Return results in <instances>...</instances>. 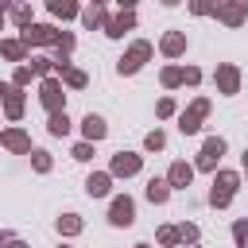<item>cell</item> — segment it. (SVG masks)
I'll list each match as a JSON object with an SVG mask.
<instances>
[{"instance_id": "cell-1", "label": "cell", "mask_w": 248, "mask_h": 248, "mask_svg": "<svg viewBox=\"0 0 248 248\" xmlns=\"http://www.w3.org/2000/svg\"><path fill=\"white\" fill-rule=\"evenodd\" d=\"M236 186H240V174H236V170H221V174L213 178V190H209V202H213L217 209H225V205L232 202V194H236Z\"/></svg>"}, {"instance_id": "cell-2", "label": "cell", "mask_w": 248, "mask_h": 248, "mask_svg": "<svg viewBox=\"0 0 248 248\" xmlns=\"http://www.w3.org/2000/svg\"><path fill=\"white\" fill-rule=\"evenodd\" d=\"M205 112H209V101H205V97H198V101L178 116V128H182L186 136H190V132H198V128H202V120H205Z\"/></svg>"}, {"instance_id": "cell-3", "label": "cell", "mask_w": 248, "mask_h": 248, "mask_svg": "<svg viewBox=\"0 0 248 248\" xmlns=\"http://www.w3.org/2000/svg\"><path fill=\"white\" fill-rule=\"evenodd\" d=\"M108 221H112L116 229H128V225L136 221V202H132V198H124V194H120V198H112V209H108Z\"/></svg>"}, {"instance_id": "cell-4", "label": "cell", "mask_w": 248, "mask_h": 248, "mask_svg": "<svg viewBox=\"0 0 248 248\" xmlns=\"http://www.w3.org/2000/svg\"><path fill=\"white\" fill-rule=\"evenodd\" d=\"M221 155H225V140H221V136H209V140L202 143V155H198V170H213Z\"/></svg>"}, {"instance_id": "cell-5", "label": "cell", "mask_w": 248, "mask_h": 248, "mask_svg": "<svg viewBox=\"0 0 248 248\" xmlns=\"http://www.w3.org/2000/svg\"><path fill=\"white\" fill-rule=\"evenodd\" d=\"M147 58H151V43H132V50L120 58V74H136Z\"/></svg>"}, {"instance_id": "cell-6", "label": "cell", "mask_w": 248, "mask_h": 248, "mask_svg": "<svg viewBox=\"0 0 248 248\" xmlns=\"http://www.w3.org/2000/svg\"><path fill=\"white\" fill-rule=\"evenodd\" d=\"M23 43H27V46H39V43H62V35H58L54 27H46V23H31V27L23 31Z\"/></svg>"}, {"instance_id": "cell-7", "label": "cell", "mask_w": 248, "mask_h": 248, "mask_svg": "<svg viewBox=\"0 0 248 248\" xmlns=\"http://www.w3.org/2000/svg\"><path fill=\"white\" fill-rule=\"evenodd\" d=\"M213 16L225 19L229 27H236L240 19H248V0H240V4H213Z\"/></svg>"}, {"instance_id": "cell-8", "label": "cell", "mask_w": 248, "mask_h": 248, "mask_svg": "<svg viewBox=\"0 0 248 248\" xmlns=\"http://www.w3.org/2000/svg\"><path fill=\"white\" fill-rule=\"evenodd\" d=\"M39 101L50 108V116H54V112H66V108H62V85H58L54 78H46V81H43V93H39Z\"/></svg>"}, {"instance_id": "cell-9", "label": "cell", "mask_w": 248, "mask_h": 248, "mask_svg": "<svg viewBox=\"0 0 248 248\" xmlns=\"http://www.w3.org/2000/svg\"><path fill=\"white\" fill-rule=\"evenodd\" d=\"M140 167H143V159H140V155H132V151H120V155H112V174H120V178H128V174H140Z\"/></svg>"}, {"instance_id": "cell-10", "label": "cell", "mask_w": 248, "mask_h": 248, "mask_svg": "<svg viewBox=\"0 0 248 248\" xmlns=\"http://www.w3.org/2000/svg\"><path fill=\"white\" fill-rule=\"evenodd\" d=\"M190 178H194V167L190 163H170V170H167V186L170 190H186Z\"/></svg>"}, {"instance_id": "cell-11", "label": "cell", "mask_w": 248, "mask_h": 248, "mask_svg": "<svg viewBox=\"0 0 248 248\" xmlns=\"http://www.w3.org/2000/svg\"><path fill=\"white\" fill-rule=\"evenodd\" d=\"M217 89H221V93H236V89H240V70L229 66V62L217 66Z\"/></svg>"}, {"instance_id": "cell-12", "label": "cell", "mask_w": 248, "mask_h": 248, "mask_svg": "<svg viewBox=\"0 0 248 248\" xmlns=\"http://www.w3.org/2000/svg\"><path fill=\"white\" fill-rule=\"evenodd\" d=\"M0 143H4L8 151H31V136H27L23 128H12V132H4V136H0Z\"/></svg>"}, {"instance_id": "cell-13", "label": "cell", "mask_w": 248, "mask_h": 248, "mask_svg": "<svg viewBox=\"0 0 248 248\" xmlns=\"http://www.w3.org/2000/svg\"><path fill=\"white\" fill-rule=\"evenodd\" d=\"M81 132H85V143H97V140H105V132H108V128H105V120H101V116H93V112H89V116L81 120Z\"/></svg>"}, {"instance_id": "cell-14", "label": "cell", "mask_w": 248, "mask_h": 248, "mask_svg": "<svg viewBox=\"0 0 248 248\" xmlns=\"http://www.w3.org/2000/svg\"><path fill=\"white\" fill-rule=\"evenodd\" d=\"M108 182H112V174H105V170H93V174L85 178V190H89V198H105V194H108Z\"/></svg>"}, {"instance_id": "cell-15", "label": "cell", "mask_w": 248, "mask_h": 248, "mask_svg": "<svg viewBox=\"0 0 248 248\" xmlns=\"http://www.w3.org/2000/svg\"><path fill=\"white\" fill-rule=\"evenodd\" d=\"M132 23H136V16H132V12H120L116 19H108V23H105V35H112V39H120V35H124V31H128Z\"/></svg>"}, {"instance_id": "cell-16", "label": "cell", "mask_w": 248, "mask_h": 248, "mask_svg": "<svg viewBox=\"0 0 248 248\" xmlns=\"http://www.w3.org/2000/svg\"><path fill=\"white\" fill-rule=\"evenodd\" d=\"M4 112H8L12 120H19V116H23V93H19L16 85H12V89H8V97H4Z\"/></svg>"}, {"instance_id": "cell-17", "label": "cell", "mask_w": 248, "mask_h": 248, "mask_svg": "<svg viewBox=\"0 0 248 248\" xmlns=\"http://www.w3.org/2000/svg\"><path fill=\"white\" fill-rule=\"evenodd\" d=\"M167 198H170V186H167V178H151V182H147V202L163 205Z\"/></svg>"}, {"instance_id": "cell-18", "label": "cell", "mask_w": 248, "mask_h": 248, "mask_svg": "<svg viewBox=\"0 0 248 248\" xmlns=\"http://www.w3.org/2000/svg\"><path fill=\"white\" fill-rule=\"evenodd\" d=\"M0 54L12 58V62H19V58L27 54V43H23V39H4V43H0Z\"/></svg>"}, {"instance_id": "cell-19", "label": "cell", "mask_w": 248, "mask_h": 248, "mask_svg": "<svg viewBox=\"0 0 248 248\" xmlns=\"http://www.w3.org/2000/svg\"><path fill=\"white\" fill-rule=\"evenodd\" d=\"M186 50V35H178V31H170V35H163V54H182Z\"/></svg>"}, {"instance_id": "cell-20", "label": "cell", "mask_w": 248, "mask_h": 248, "mask_svg": "<svg viewBox=\"0 0 248 248\" xmlns=\"http://www.w3.org/2000/svg\"><path fill=\"white\" fill-rule=\"evenodd\" d=\"M58 232H62V236H78V232H81V217H78V213L58 217Z\"/></svg>"}, {"instance_id": "cell-21", "label": "cell", "mask_w": 248, "mask_h": 248, "mask_svg": "<svg viewBox=\"0 0 248 248\" xmlns=\"http://www.w3.org/2000/svg\"><path fill=\"white\" fill-rule=\"evenodd\" d=\"M50 12H54L58 19H70V16H78V4H70V0H50Z\"/></svg>"}, {"instance_id": "cell-22", "label": "cell", "mask_w": 248, "mask_h": 248, "mask_svg": "<svg viewBox=\"0 0 248 248\" xmlns=\"http://www.w3.org/2000/svg\"><path fill=\"white\" fill-rule=\"evenodd\" d=\"M81 19H85V27H97V23H105V4H93V8H85V12H81Z\"/></svg>"}, {"instance_id": "cell-23", "label": "cell", "mask_w": 248, "mask_h": 248, "mask_svg": "<svg viewBox=\"0 0 248 248\" xmlns=\"http://www.w3.org/2000/svg\"><path fill=\"white\" fill-rule=\"evenodd\" d=\"M46 128H50V136H66V132H70V116H66V112H54Z\"/></svg>"}, {"instance_id": "cell-24", "label": "cell", "mask_w": 248, "mask_h": 248, "mask_svg": "<svg viewBox=\"0 0 248 248\" xmlns=\"http://www.w3.org/2000/svg\"><path fill=\"white\" fill-rule=\"evenodd\" d=\"M12 19L27 31V27H31V8H27V4H16V8H12Z\"/></svg>"}, {"instance_id": "cell-25", "label": "cell", "mask_w": 248, "mask_h": 248, "mask_svg": "<svg viewBox=\"0 0 248 248\" xmlns=\"http://www.w3.org/2000/svg\"><path fill=\"white\" fill-rule=\"evenodd\" d=\"M62 78H66V85H74V89H81V85L89 81V78H85V70H70V66H66V74H62Z\"/></svg>"}, {"instance_id": "cell-26", "label": "cell", "mask_w": 248, "mask_h": 248, "mask_svg": "<svg viewBox=\"0 0 248 248\" xmlns=\"http://www.w3.org/2000/svg\"><path fill=\"white\" fill-rule=\"evenodd\" d=\"M163 143H167V136H163L159 128H155V132H147V140H143V147H147V151H163Z\"/></svg>"}, {"instance_id": "cell-27", "label": "cell", "mask_w": 248, "mask_h": 248, "mask_svg": "<svg viewBox=\"0 0 248 248\" xmlns=\"http://www.w3.org/2000/svg\"><path fill=\"white\" fill-rule=\"evenodd\" d=\"M31 163H35V170H39V174H46V170H50V155H46V151H31Z\"/></svg>"}, {"instance_id": "cell-28", "label": "cell", "mask_w": 248, "mask_h": 248, "mask_svg": "<svg viewBox=\"0 0 248 248\" xmlns=\"http://www.w3.org/2000/svg\"><path fill=\"white\" fill-rule=\"evenodd\" d=\"M178 81H182V70H174V66H170V70H163V85H167V89H174Z\"/></svg>"}, {"instance_id": "cell-29", "label": "cell", "mask_w": 248, "mask_h": 248, "mask_svg": "<svg viewBox=\"0 0 248 248\" xmlns=\"http://www.w3.org/2000/svg\"><path fill=\"white\" fill-rule=\"evenodd\" d=\"M198 236H202V232H198L194 225H182V229H178V240H186V244H198Z\"/></svg>"}, {"instance_id": "cell-30", "label": "cell", "mask_w": 248, "mask_h": 248, "mask_svg": "<svg viewBox=\"0 0 248 248\" xmlns=\"http://www.w3.org/2000/svg\"><path fill=\"white\" fill-rule=\"evenodd\" d=\"M74 159H81V163L93 159V143H78V147H74Z\"/></svg>"}, {"instance_id": "cell-31", "label": "cell", "mask_w": 248, "mask_h": 248, "mask_svg": "<svg viewBox=\"0 0 248 248\" xmlns=\"http://www.w3.org/2000/svg\"><path fill=\"white\" fill-rule=\"evenodd\" d=\"M232 236H236V244H244L248 240V221H236L232 225Z\"/></svg>"}, {"instance_id": "cell-32", "label": "cell", "mask_w": 248, "mask_h": 248, "mask_svg": "<svg viewBox=\"0 0 248 248\" xmlns=\"http://www.w3.org/2000/svg\"><path fill=\"white\" fill-rule=\"evenodd\" d=\"M31 74H50V58H35L31 62Z\"/></svg>"}, {"instance_id": "cell-33", "label": "cell", "mask_w": 248, "mask_h": 248, "mask_svg": "<svg viewBox=\"0 0 248 248\" xmlns=\"http://www.w3.org/2000/svg\"><path fill=\"white\" fill-rule=\"evenodd\" d=\"M31 78H35V74H31V66H19V70H16V85H27Z\"/></svg>"}, {"instance_id": "cell-34", "label": "cell", "mask_w": 248, "mask_h": 248, "mask_svg": "<svg viewBox=\"0 0 248 248\" xmlns=\"http://www.w3.org/2000/svg\"><path fill=\"white\" fill-rule=\"evenodd\" d=\"M159 240H163V244H174V240H178V229H170V225L159 229Z\"/></svg>"}, {"instance_id": "cell-35", "label": "cell", "mask_w": 248, "mask_h": 248, "mask_svg": "<svg viewBox=\"0 0 248 248\" xmlns=\"http://www.w3.org/2000/svg\"><path fill=\"white\" fill-rule=\"evenodd\" d=\"M155 112H159V116H170V112H174V101H170V97H163V101H159V108H155Z\"/></svg>"}, {"instance_id": "cell-36", "label": "cell", "mask_w": 248, "mask_h": 248, "mask_svg": "<svg viewBox=\"0 0 248 248\" xmlns=\"http://www.w3.org/2000/svg\"><path fill=\"white\" fill-rule=\"evenodd\" d=\"M198 78H202L198 70H182V81H190V85H198Z\"/></svg>"}, {"instance_id": "cell-37", "label": "cell", "mask_w": 248, "mask_h": 248, "mask_svg": "<svg viewBox=\"0 0 248 248\" xmlns=\"http://www.w3.org/2000/svg\"><path fill=\"white\" fill-rule=\"evenodd\" d=\"M8 244H16V236L12 232H0V248H8Z\"/></svg>"}, {"instance_id": "cell-38", "label": "cell", "mask_w": 248, "mask_h": 248, "mask_svg": "<svg viewBox=\"0 0 248 248\" xmlns=\"http://www.w3.org/2000/svg\"><path fill=\"white\" fill-rule=\"evenodd\" d=\"M8 89H12V85H4V81H0V97H8Z\"/></svg>"}, {"instance_id": "cell-39", "label": "cell", "mask_w": 248, "mask_h": 248, "mask_svg": "<svg viewBox=\"0 0 248 248\" xmlns=\"http://www.w3.org/2000/svg\"><path fill=\"white\" fill-rule=\"evenodd\" d=\"M244 170H248V151H244Z\"/></svg>"}, {"instance_id": "cell-40", "label": "cell", "mask_w": 248, "mask_h": 248, "mask_svg": "<svg viewBox=\"0 0 248 248\" xmlns=\"http://www.w3.org/2000/svg\"><path fill=\"white\" fill-rule=\"evenodd\" d=\"M12 248H23V244H19V240H16V244H12Z\"/></svg>"}, {"instance_id": "cell-41", "label": "cell", "mask_w": 248, "mask_h": 248, "mask_svg": "<svg viewBox=\"0 0 248 248\" xmlns=\"http://www.w3.org/2000/svg\"><path fill=\"white\" fill-rule=\"evenodd\" d=\"M0 27H4V16H0Z\"/></svg>"}, {"instance_id": "cell-42", "label": "cell", "mask_w": 248, "mask_h": 248, "mask_svg": "<svg viewBox=\"0 0 248 248\" xmlns=\"http://www.w3.org/2000/svg\"><path fill=\"white\" fill-rule=\"evenodd\" d=\"M136 248H147V244H136Z\"/></svg>"}, {"instance_id": "cell-43", "label": "cell", "mask_w": 248, "mask_h": 248, "mask_svg": "<svg viewBox=\"0 0 248 248\" xmlns=\"http://www.w3.org/2000/svg\"><path fill=\"white\" fill-rule=\"evenodd\" d=\"M62 248H66V244H62Z\"/></svg>"}]
</instances>
